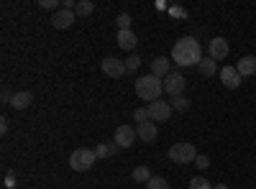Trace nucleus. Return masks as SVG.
I'll use <instances>...</instances> for the list:
<instances>
[{
	"label": "nucleus",
	"instance_id": "obj_18",
	"mask_svg": "<svg viewBox=\"0 0 256 189\" xmlns=\"http://www.w3.org/2000/svg\"><path fill=\"white\" fill-rule=\"evenodd\" d=\"M118 151V143H98V149H95V156L98 159H108Z\"/></svg>",
	"mask_w": 256,
	"mask_h": 189
},
{
	"label": "nucleus",
	"instance_id": "obj_27",
	"mask_svg": "<svg viewBox=\"0 0 256 189\" xmlns=\"http://www.w3.org/2000/svg\"><path fill=\"white\" fill-rule=\"evenodd\" d=\"M166 10H169V15H172V18H180V20H184V18H187V10H184L182 5H169Z\"/></svg>",
	"mask_w": 256,
	"mask_h": 189
},
{
	"label": "nucleus",
	"instance_id": "obj_14",
	"mask_svg": "<svg viewBox=\"0 0 256 189\" xmlns=\"http://www.w3.org/2000/svg\"><path fill=\"white\" fill-rule=\"evenodd\" d=\"M236 69H238L241 77H251V74H256V56H254V54L241 56V59H238V64H236Z\"/></svg>",
	"mask_w": 256,
	"mask_h": 189
},
{
	"label": "nucleus",
	"instance_id": "obj_8",
	"mask_svg": "<svg viewBox=\"0 0 256 189\" xmlns=\"http://www.w3.org/2000/svg\"><path fill=\"white\" fill-rule=\"evenodd\" d=\"M102 72L108 74V77H113V79H120L128 69H126V59H116V56H105L102 59Z\"/></svg>",
	"mask_w": 256,
	"mask_h": 189
},
{
	"label": "nucleus",
	"instance_id": "obj_12",
	"mask_svg": "<svg viewBox=\"0 0 256 189\" xmlns=\"http://www.w3.org/2000/svg\"><path fill=\"white\" fill-rule=\"evenodd\" d=\"M136 133H138V141H144V143H152V141H156V136H159L156 123H152V120L136 125Z\"/></svg>",
	"mask_w": 256,
	"mask_h": 189
},
{
	"label": "nucleus",
	"instance_id": "obj_9",
	"mask_svg": "<svg viewBox=\"0 0 256 189\" xmlns=\"http://www.w3.org/2000/svg\"><path fill=\"white\" fill-rule=\"evenodd\" d=\"M228 51H230V46H228L226 38H220V36L210 38V44H208V56H212L216 61H223V59L228 56Z\"/></svg>",
	"mask_w": 256,
	"mask_h": 189
},
{
	"label": "nucleus",
	"instance_id": "obj_28",
	"mask_svg": "<svg viewBox=\"0 0 256 189\" xmlns=\"http://www.w3.org/2000/svg\"><path fill=\"white\" fill-rule=\"evenodd\" d=\"M195 166H198L200 172L210 169V156H205V154H198V159H195Z\"/></svg>",
	"mask_w": 256,
	"mask_h": 189
},
{
	"label": "nucleus",
	"instance_id": "obj_5",
	"mask_svg": "<svg viewBox=\"0 0 256 189\" xmlns=\"http://www.w3.org/2000/svg\"><path fill=\"white\" fill-rule=\"evenodd\" d=\"M146 110H148V120L152 123H166L169 118H172V105L164 102V100H156V102H148L146 105Z\"/></svg>",
	"mask_w": 256,
	"mask_h": 189
},
{
	"label": "nucleus",
	"instance_id": "obj_1",
	"mask_svg": "<svg viewBox=\"0 0 256 189\" xmlns=\"http://www.w3.org/2000/svg\"><path fill=\"white\" fill-rule=\"evenodd\" d=\"M200 59H202L200 41L192 36H182L172 46V61L177 67H195V64H200Z\"/></svg>",
	"mask_w": 256,
	"mask_h": 189
},
{
	"label": "nucleus",
	"instance_id": "obj_29",
	"mask_svg": "<svg viewBox=\"0 0 256 189\" xmlns=\"http://www.w3.org/2000/svg\"><path fill=\"white\" fill-rule=\"evenodd\" d=\"M134 120H136L138 125H141V123H148V110H146V108H136V110H134Z\"/></svg>",
	"mask_w": 256,
	"mask_h": 189
},
{
	"label": "nucleus",
	"instance_id": "obj_10",
	"mask_svg": "<svg viewBox=\"0 0 256 189\" xmlns=\"http://www.w3.org/2000/svg\"><path fill=\"white\" fill-rule=\"evenodd\" d=\"M74 18H77V13H74V10L62 8V10H56V13L52 15V26H54V28H59V31H64V28H70V26L74 23Z\"/></svg>",
	"mask_w": 256,
	"mask_h": 189
},
{
	"label": "nucleus",
	"instance_id": "obj_20",
	"mask_svg": "<svg viewBox=\"0 0 256 189\" xmlns=\"http://www.w3.org/2000/svg\"><path fill=\"white\" fill-rule=\"evenodd\" d=\"M169 105H172V110H174V113H187V110H190V100H187L184 95L172 97V102H169Z\"/></svg>",
	"mask_w": 256,
	"mask_h": 189
},
{
	"label": "nucleus",
	"instance_id": "obj_26",
	"mask_svg": "<svg viewBox=\"0 0 256 189\" xmlns=\"http://www.w3.org/2000/svg\"><path fill=\"white\" fill-rule=\"evenodd\" d=\"M38 8H44V10H62V3L59 0H38Z\"/></svg>",
	"mask_w": 256,
	"mask_h": 189
},
{
	"label": "nucleus",
	"instance_id": "obj_11",
	"mask_svg": "<svg viewBox=\"0 0 256 189\" xmlns=\"http://www.w3.org/2000/svg\"><path fill=\"white\" fill-rule=\"evenodd\" d=\"M241 74H238V69L236 67H223L220 69V82L228 87V90H236V87H241Z\"/></svg>",
	"mask_w": 256,
	"mask_h": 189
},
{
	"label": "nucleus",
	"instance_id": "obj_4",
	"mask_svg": "<svg viewBox=\"0 0 256 189\" xmlns=\"http://www.w3.org/2000/svg\"><path fill=\"white\" fill-rule=\"evenodd\" d=\"M169 159L174 164H190V161L198 159V151L192 143H174L172 149H169Z\"/></svg>",
	"mask_w": 256,
	"mask_h": 189
},
{
	"label": "nucleus",
	"instance_id": "obj_7",
	"mask_svg": "<svg viewBox=\"0 0 256 189\" xmlns=\"http://www.w3.org/2000/svg\"><path fill=\"white\" fill-rule=\"evenodd\" d=\"M136 138H138V133H136L134 125H118L113 143H118V149H131V146L136 143Z\"/></svg>",
	"mask_w": 256,
	"mask_h": 189
},
{
	"label": "nucleus",
	"instance_id": "obj_17",
	"mask_svg": "<svg viewBox=\"0 0 256 189\" xmlns=\"http://www.w3.org/2000/svg\"><path fill=\"white\" fill-rule=\"evenodd\" d=\"M198 67H200V74H202V77H212V74L218 72V61L212 59V56H202Z\"/></svg>",
	"mask_w": 256,
	"mask_h": 189
},
{
	"label": "nucleus",
	"instance_id": "obj_19",
	"mask_svg": "<svg viewBox=\"0 0 256 189\" xmlns=\"http://www.w3.org/2000/svg\"><path fill=\"white\" fill-rule=\"evenodd\" d=\"M131 177H134V182H138V184H148V179H152V172H148V166H136Z\"/></svg>",
	"mask_w": 256,
	"mask_h": 189
},
{
	"label": "nucleus",
	"instance_id": "obj_13",
	"mask_svg": "<svg viewBox=\"0 0 256 189\" xmlns=\"http://www.w3.org/2000/svg\"><path fill=\"white\" fill-rule=\"evenodd\" d=\"M152 74L154 77H166V74H172V59H166V56H156L152 61Z\"/></svg>",
	"mask_w": 256,
	"mask_h": 189
},
{
	"label": "nucleus",
	"instance_id": "obj_25",
	"mask_svg": "<svg viewBox=\"0 0 256 189\" xmlns=\"http://www.w3.org/2000/svg\"><path fill=\"white\" fill-rule=\"evenodd\" d=\"M138 67H141V56H138V54H131V56L126 59V69H128V72H136Z\"/></svg>",
	"mask_w": 256,
	"mask_h": 189
},
{
	"label": "nucleus",
	"instance_id": "obj_15",
	"mask_svg": "<svg viewBox=\"0 0 256 189\" xmlns=\"http://www.w3.org/2000/svg\"><path fill=\"white\" fill-rule=\"evenodd\" d=\"M136 44H138V36L128 28V31H118V46L120 49H126V51H134L136 49Z\"/></svg>",
	"mask_w": 256,
	"mask_h": 189
},
{
	"label": "nucleus",
	"instance_id": "obj_22",
	"mask_svg": "<svg viewBox=\"0 0 256 189\" xmlns=\"http://www.w3.org/2000/svg\"><path fill=\"white\" fill-rule=\"evenodd\" d=\"M146 187H148V189H169V182H166L164 177H152Z\"/></svg>",
	"mask_w": 256,
	"mask_h": 189
},
{
	"label": "nucleus",
	"instance_id": "obj_31",
	"mask_svg": "<svg viewBox=\"0 0 256 189\" xmlns=\"http://www.w3.org/2000/svg\"><path fill=\"white\" fill-rule=\"evenodd\" d=\"M212 189H228L226 184H216V187H212Z\"/></svg>",
	"mask_w": 256,
	"mask_h": 189
},
{
	"label": "nucleus",
	"instance_id": "obj_23",
	"mask_svg": "<svg viewBox=\"0 0 256 189\" xmlns=\"http://www.w3.org/2000/svg\"><path fill=\"white\" fill-rule=\"evenodd\" d=\"M116 23H118V31H128L134 20H131V15H128V13H120V15L116 18Z\"/></svg>",
	"mask_w": 256,
	"mask_h": 189
},
{
	"label": "nucleus",
	"instance_id": "obj_6",
	"mask_svg": "<svg viewBox=\"0 0 256 189\" xmlns=\"http://www.w3.org/2000/svg\"><path fill=\"white\" fill-rule=\"evenodd\" d=\"M187 87V79L180 74V72H172V74H166L164 77V92L166 95H172V97H180Z\"/></svg>",
	"mask_w": 256,
	"mask_h": 189
},
{
	"label": "nucleus",
	"instance_id": "obj_2",
	"mask_svg": "<svg viewBox=\"0 0 256 189\" xmlns=\"http://www.w3.org/2000/svg\"><path fill=\"white\" fill-rule=\"evenodd\" d=\"M162 92H164V79L162 77H154V74H144L136 79V95L146 102H156L162 100Z\"/></svg>",
	"mask_w": 256,
	"mask_h": 189
},
{
	"label": "nucleus",
	"instance_id": "obj_24",
	"mask_svg": "<svg viewBox=\"0 0 256 189\" xmlns=\"http://www.w3.org/2000/svg\"><path fill=\"white\" fill-rule=\"evenodd\" d=\"M190 189H212V184L205 177H195V179L190 182Z\"/></svg>",
	"mask_w": 256,
	"mask_h": 189
},
{
	"label": "nucleus",
	"instance_id": "obj_30",
	"mask_svg": "<svg viewBox=\"0 0 256 189\" xmlns=\"http://www.w3.org/2000/svg\"><path fill=\"white\" fill-rule=\"evenodd\" d=\"M0 133H8V120L0 118Z\"/></svg>",
	"mask_w": 256,
	"mask_h": 189
},
{
	"label": "nucleus",
	"instance_id": "obj_16",
	"mask_svg": "<svg viewBox=\"0 0 256 189\" xmlns=\"http://www.w3.org/2000/svg\"><path fill=\"white\" fill-rule=\"evenodd\" d=\"M31 102H34V95H31L28 90H20V92H16V95H13L10 108H16V110H26Z\"/></svg>",
	"mask_w": 256,
	"mask_h": 189
},
{
	"label": "nucleus",
	"instance_id": "obj_3",
	"mask_svg": "<svg viewBox=\"0 0 256 189\" xmlns=\"http://www.w3.org/2000/svg\"><path fill=\"white\" fill-rule=\"evenodd\" d=\"M95 161H98L95 149H77V151L70 156V166H72L74 172H88V169H92Z\"/></svg>",
	"mask_w": 256,
	"mask_h": 189
},
{
	"label": "nucleus",
	"instance_id": "obj_21",
	"mask_svg": "<svg viewBox=\"0 0 256 189\" xmlns=\"http://www.w3.org/2000/svg\"><path fill=\"white\" fill-rule=\"evenodd\" d=\"M92 10H95V3H92V0H77V8H74L77 15H90Z\"/></svg>",
	"mask_w": 256,
	"mask_h": 189
}]
</instances>
